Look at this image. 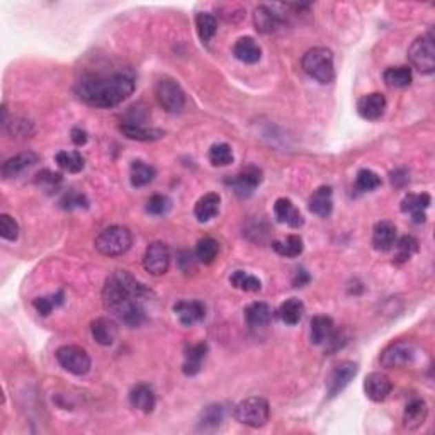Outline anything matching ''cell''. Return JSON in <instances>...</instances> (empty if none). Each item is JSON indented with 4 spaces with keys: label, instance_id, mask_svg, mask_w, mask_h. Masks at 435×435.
<instances>
[{
    "label": "cell",
    "instance_id": "42",
    "mask_svg": "<svg viewBox=\"0 0 435 435\" xmlns=\"http://www.w3.org/2000/svg\"><path fill=\"white\" fill-rule=\"evenodd\" d=\"M356 185H357V189H359V191H363V192L376 191V189L381 185V177H379L376 172H372L369 169H363V170L357 172Z\"/></svg>",
    "mask_w": 435,
    "mask_h": 435
},
{
    "label": "cell",
    "instance_id": "27",
    "mask_svg": "<svg viewBox=\"0 0 435 435\" xmlns=\"http://www.w3.org/2000/svg\"><path fill=\"white\" fill-rule=\"evenodd\" d=\"M119 130L123 131L124 136L136 141H156L163 136L162 130H159V128H148L146 124L123 123L119 126Z\"/></svg>",
    "mask_w": 435,
    "mask_h": 435
},
{
    "label": "cell",
    "instance_id": "10",
    "mask_svg": "<svg viewBox=\"0 0 435 435\" xmlns=\"http://www.w3.org/2000/svg\"><path fill=\"white\" fill-rule=\"evenodd\" d=\"M143 267L152 276H163L170 267V250L163 242H153L146 247Z\"/></svg>",
    "mask_w": 435,
    "mask_h": 435
},
{
    "label": "cell",
    "instance_id": "40",
    "mask_svg": "<svg viewBox=\"0 0 435 435\" xmlns=\"http://www.w3.org/2000/svg\"><path fill=\"white\" fill-rule=\"evenodd\" d=\"M63 301H65L63 291H57L50 296L36 298L34 301H32V306H34L36 312L41 314V316H48V314L53 312L54 308H58V306L63 305Z\"/></svg>",
    "mask_w": 435,
    "mask_h": 435
},
{
    "label": "cell",
    "instance_id": "23",
    "mask_svg": "<svg viewBox=\"0 0 435 435\" xmlns=\"http://www.w3.org/2000/svg\"><path fill=\"white\" fill-rule=\"evenodd\" d=\"M130 401L131 407L136 408V410L143 413H152L156 405L155 391H153L152 386L146 385V383H140V385H136L131 390Z\"/></svg>",
    "mask_w": 435,
    "mask_h": 435
},
{
    "label": "cell",
    "instance_id": "46",
    "mask_svg": "<svg viewBox=\"0 0 435 435\" xmlns=\"http://www.w3.org/2000/svg\"><path fill=\"white\" fill-rule=\"evenodd\" d=\"M60 206L63 210H82V208L89 206V201L83 194L80 192H68L65 194L63 199L60 201Z\"/></svg>",
    "mask_w": 435,
    "mask_h": 435
},
{
    "label": "cell",
    "instance_id": "19",
    "mask_svg": "<svg viewBox=\"0 0 435 435\" xmlns=\"http://www.w3.org/2000/svg\"><path fill=\"white\" fill-rule=\"evenodd\" d=\"M396 243V226L391 221H378L372 230V245L376 250L387 252Z\"/></svg>",
    "mask_w": 435,
    "mask_h": 435
},
{
    "label": "cell",
    "instance_id": "32",
    "mask_svg": "<svg viewBox=\"0 0 435 435\" xmlns=\"http://www.w3.org/2000/svg\"><path fill=\"white\" fill-rule=\"evenodd\" d=\"M156 172L152 165L141 162V160H134L131 163V172H130V181L133 188H145L150 182H153Z\"/></svg>",
    "mask_w": 435,
    "mask_h": 435
},
{
    "label": "cell",
    "instance_id": "26",
    "mask_svg": "<svg viewBox=\"0 0 435 435\" xmlns=\"http://www.w3.org/2000/svg\"><path fill=\"white\" fill-rule=\"evenodd\" d=\"M219 203H221V197L216 192H210L201 197L196 203V208H194V214H196L197 221L206 223L216 218L219 213Z\"/></svg>",
    "mask_w": 435,
    "mask_h": 435
},
{
    "label": "cell",
    "instance_id": "5",
    "mask_svg": "<svg viewBox=\"0 0 435 435\" xmlns=\"http://www.w3.org/2000/svg\"><path fill=\"white\" fill-rule=\"evenodd\" d=\"M233 415H235L236 422H240L242 425L259 429V427H264L269 422L270 408L265 398L250 396L236 405Z\"/></svg>",
    "mask_w": 435,
    "mask_h": 435
},
{
    "label": "cell",
    "instance_id": "37",
    "mask_svg": "<svg viewBox=\"0 0 435 435\" xmlns=\"http://www.w3.org/2000/svg\"><path fill=\"white\" fill-rule=\"evenodd\" d=\"M272 248L277 254L283 255V257L294 259L303 254L305 245H303V239L299 235H290L286 240H283V242H274Z\"/></svg>",
    "mask_w": 435,
    "mask_h": 435
},
{
    "label": "cell",
    "instance_id": "21",
    "mask_svg": "<svg viewBox=\"0 0 435 435\" xmlns=\"http://www.w3.org/2000/svg\"><path fill=\"white\" fill-rule=\"evenodd\" d=\"M332 188L330 185H321L316 191L312 194L308 201V208L313 214L320 218L330 216L332 210H334V199H332Z\"/></svg>",
    "mask_w": 435,
    "mask_h": 435
},
{
    "label": "cell",
    "instance_id": "34",
    "mask_svg": "<svg viewBox=\"0 0 435 435\" xmlns=\"http://www.w3.org/2000/svg\"><path fill=\"white\" fill-rule=\"evenodd\" d=\"M196 29L203 43H210L218 31V21L213 14L199 12L196 16Z\"/></svg>",
    "mask_w": 435,
    "mask_h": 435
},
{
    "label": "cell",
    "instance_id": "15",
    "mask_svg": "<svg viewBox=\"0 0 435 435\" xmlns=\"http://www.w3.org/2000/svg\"><path fill=\"white\" fill-rule=\"evenodd\" d=\"M174 313L184 327H192L206 316V306L201 301H179L174 305Z\"/></svg>",
    "mask_w": 435,
    "mask_h": 435
},
{
    "label": "cell",
    "instance_id": "48",
    "mask_svg": "<svg viewBox=\"0 0 435 435\" xmlns=\"http://www.w3.org/2000/svg\"><path fill=\"white\" fill-rule=\"evenodd\" d=\"M410 177H408V172L405 169H398L394 172H391V184L394 188H403V185L408 184Z\"/></svg>",
    "mask_w": 435,
    "mask_h": 435
},
{
    "label": "cell",
    "instance_id": "31",
    "mask_svg": "<svg viewBox=\"0 0 435 435\" xmlns=\"http://www.w3.org/2000/svg\"><path fill=\"white\" fill-rule=\"evenodd\" d=\"M303 314H305V305H303L301 299L291 298L287 301H284L283 305L277 310V316L281 318V321H284L286 325H296L301 321Z\"/></svg>",
    "mask_w": 435,
    "mask_h": 435
},
{
    "label": "cell",
    "instance_id": "9",
    "mask_svg": "<svg viewBox=\"0 0 435 435\" xmlns=\"http://www.w3.org/2000/svg\"><path fill=\"white\" fill-rule=\"evenodd\" d=\"M357 371H359V367L352 361H342V363L334 365V369H332L327 378L328 396L335 398L337 394L342 393L350 385V381L356 378Z\"/></svg>",
    "mask_w": 435,
    "mask_h": 435
},
{
    "label": "cell",
    "instance_id": "17",
    "mask_svg": "<svg viewBox=\"0 0 435 435\" xmlns=\"http://www.w3.org/2000/svg\"><path fill=\"white\" fill-rule=\"evenodd\" d=\"M254 24L255 29L262 34H272L283 24V17L269 6H259L254 10Z\"/></svg>",
    "mask_w": 435,
    "mask_h": 435
},
{
    "label": "cell",
    "instance_id": "29",
    "mask_svg": "<svg viewBox=\"0 0 435 435\" xmlns=\"http://www.w3.org/2000/svg\"><path fill=\"white\" fill-rule=\"evenodd\" d=\"M270 320H272V310H270L267 303L255 301L245 308V321L248 323V327H265V325H269Z\"/></svg>",
    "mask_w": 435,
    "mask_h": 435
},
{
    "label": "cell",
    "instance_id": "20",
    "mask_svg": "<svg viewBox=\"0 0 435 435\" xmlns=\"http://www.w3.org/2000/svg\"><path fill=\"white\" fill-rule=\"evenodd\" d=\"M34 163H38V155L32 152H23L19 155L12 156V159L6 160L2 163V177L3 179H14L17 175L23 174L24 170L31 169Z\"/></svg>",
    "mask_w": 435,
    "mask_h": 435
},
{
    "label": "cell",
    "instance_id": "7",
    "mask_svg": "<svg viewBox=\"0 0 435 435\" xmlns=\"http://www.w3.org/2000/svg\"><path fill=\"white\" fill-rule=\"evenodd\" d=\"M155 96L167 112H181L185 105V94L174 79L163 77L156 82Z\"/></svg>",
    "mask_w": 435,
    "mask_h": 435
},
{
    "label": "cell",
    "instance_id": "24",
    "mask_svg": "<svg viewBox=\"0 0 435 435\" xmlns=\"http://www.w3.org/2000/svg\"><path fill=\"white\" fill-rule=\"evenodd\" d=\"M90 334H92L94 340L101 345L109 347L116 342L118 338V327L112 320L109 318H97L90 325Z\"/></svg>",
    "mask_w": 435,
    "mask_h": 435
},
{
    "label": "cell",
    "instance_id": "18",
    "mask_svg": "<svg viewBox=\"0 0 435 435\" xmlns=\"http://www.w3.org/2000/svg\"><path fill=\"white\" fill-rule=\"evenodd\" d=\"M274 214H276L277 221L284 223V225L291 226V228H301L305 225V218L299 213L298 208L292 204V201L286 197H279L274 204Z\"/></svg>",
    "mask_w": 435,
    "mask_h": 435
},
{
    "label": "cell",
    "instance_id": "2",
    "mask_svg": "<svg viewBox=\"0 0 435 435\" xmlns=\"http://www.w3.org/2000/svg\"><path fill=\"white\" fill-rule=\"evenodd\" d=\"M136 80L130 72L89 73L77 82L75 92L92 108L109 109L119 105L134 92Z\"/></svg>",
    "mask_w": 435,
    "mask_h": 435
},
{
    "label": "cell",
    "instance_id": "12",
    "mask_svg": "<svg viewBox=\"0 0 435 435\" xmlns=\"http://www.w3.org/2000/svg\"><path fill=\"white\" fill-rule=\"evenodd\" d=\"M262 182V170L259 167H247V169L240 170L235 177L226 181V184L232 185L233 191L239 197H248L254 194L255 189L261 185Z\"/></svg>",
    "mask_w": 435,
    "mask_h": 435
},
{
    "label": "cell",
    "instance_id": "49",
    "mask_svg": "<svg viewBox=\"0 0 435 435\" xmlns=\"http://www.w3.org/2000/svg\"><path fill=\"white\" fill-rule=\"evenodd\" d=\"M87 133L82 130V128H73L72 130V141L75 143L77 146H83L87 143Z\"/></svg>",
    "mask_w": 435,
    "mask_h": 435
},
{
    "label": "cell",
    "instance_id": "25",
    "mask_svg": "<svg viewBox=\"0 0 435 435\" xmlns=\"http://www.w3.org/2000/svg\"><path fill=\"white\" fill-rule=\"evenodd\" d=\"M310 337L314 345H323L330 340L332 335L335 332L334 320L330 316H323V314H318V316L312 318V323H310Z\"/></svg>",
    "mask_w": 435,
    "mask_h": 435
},
{
    "label": "cell",
    "instance_id": "51",
    "mask_svg": "<svg viewBox=\"0 0 435 435\" xmlns=\"http://www.w3.org/2000/svg\"><path fill=\"white\" fill-rule=\"evenodd\" d=\"M308 281H310V276L306 274V270L301 269V270H298V272H296V277H294V281H292V284H294L296 287H301V286H305Z\"/></svg>",
    "mask_w": 435,
    "mask_h": 435
},
{
    "label": "cell",
    "instance_id": "33",
    "mask_svg": "<svg viewBox=\"0 0 435 435\" xmlns=\"http://www.w3.org/2000/svg\"><path fill=\"white\" fill-rule=\"evenodd\" d=\"M54 162L60 169L70 172V174H79L85 167V159L80 152H58L54 155Z\"/></svg>",
    "mask_w": 435,
    "mask_h": 435
},
{
    "label": "cell",
    "instance_id": "50",
    "mask_svg": "<svg viewBox=\"0 0 435 435\" xmlns=\"http://www.w3.org/2000/svg\"><path fill=\"white\" fill-rule=\"evenodd\" d=\"M185 264L189 265V270L194 269V257L191 252H181V254H179V267L184 270Z\"/></svg>",
    "mask_w": 435,
    "mask_h": 435
},
{
    "label": "cell",
    "instance_id": "38",
    "mask_svg": "<svg viewBox=\"0 0 435 435\" xmlns=\"http://www.w3.org/2000/svg\"><path fill=\"white\" fill-rule=\"evenodd\" d=\"M219 254V243L211 236H204L197 242L196 247V257L197 261L203 262V264H213L216 261Z\"/></svg>",
    "mask_w": 435,
    "mask_h": 435
},
{
    "label": "cell",
    "instance_id": "6",
    "mask_svg": "<svg viewBox=\"0 0 435 435\" xmlns=\"http://www.w3.org/2000/svg\"><path fill=\"white\" fill-rule=\"evenodd\" d=\"M408 58L412 65L423 75H430L435 70V43L432 32L420 36L412 43L408 50Z\"/></svg>",
    "mask_w": 435,
    "mask_h": 435
},
{
    "label": "cell",
    "instance_id": "39",
    "mask_svg": "<svg viewBox=\"0 0 435 435\" xmlns=\"http://www.w3.org/2000/svg\"><path fill=\"white\" fill-rule=\"evenodd\" d=\"M230 283H232L233 287L245 292H257L261 291L262 287L261 281H259L257 277L247 274L245 270H235V272L232 274V277H230Z\"/></svg>",
    "mask_w": 435,
    "mask_h": 435
},
{
    "label": "cell",
    "instance_id": "16",
    "mask_svg": "<svg viewBox=\"0 0 435 435\" xmlns=\"http://www.w3.org/2000/svg\"><path fill=\"white\" fill-rule=\"evenodd\" d=\"M430 203H432V197L427 192L407 194L403 197V201H401V211L403 213H410L415 223H423L427 218L425 211L429 210Z\"/></svg>",
    "mask_w": 435,
    "mask_h": 435
},
{
    "label": "cell",
    "instance_id": "14",
    "mask_svg": "<svg viewBox=\"0 0 435 435\" xmlns=\"http://www.w3.org/2000/svg\"><path fill=\"white\" fill-rule=\"evenodd\" d=\"M386 111V99L383 94L372 92L367 96H363L357 102V112L361 118L367 119V121H376L381 118Z\"/></svg>",
    "mask_w": 435,
    "mask_h": 435
},
{
    "label": "cell",
    "instance_id": "47",
    "mask_svg": "<svg viewBox=\"0 0 435 435\" xmlns=\"http://www.w3.org/2000/svg\"><path fill=\"white\" fill-rule=\"evenodd\" d=\"M61 174H57V172H51V170H43L36 175V184H39L41 188L48 189L51 191L53 188H57L58 184L61 182Z\"/></svg>",
    "mask_w": 435,
    "mask_h": 435
},
{
    "label": "cell",
    "instance_id": "8",
    "mask_svg": "<svg viewBox=\"0 0 435 435\" xmlns=\"http://www.w3.org/2000/svg\"><path fill=\"white\" fill-rule=\"evenodd\" d=\"M54 356L58 364L73 376H85L90 371V357L82 347L63 345L57 350Z\"/></svg>",
    "mask_w": 435,
    "mask_h": 435
},
{
    "label": "cell",
    "instance_id": "4",
    "mask_svg": "<svg viewBox=\"0 0 435 435\" xmlns=\"http://www.w3.org/2000/svg\"><path fill=\"white\" fill-rule=\"evenodd\" d=\"M133 245V235L126 226H109L102 230L96 239V248L105 257H119L124 255Z\"/></svg>",
    "mask_w": 435,
    "mask_h": 435
},
{
    "label": "cell",
    "instance_id": "22",
    "mask_svg": "<svg viewBox=\"0 0 435 435\" xmlns=\"http://www.w3.org/2000/svg\"><path fill=\"white\" fill-rule=\"evenodd\" d=\"M427 415H429V408L427 403L420 398H413L412 401H408V405L405 407L403 413V425L408 430H416L418 427H422L425 423Z\"/></svg>",
    "mask_w": 435,
    "mask_h": 435
},
{
    "label": "cell",
    "instance_id": "3",
    "mask_svg": "<svg viewBox=\"0 0 435 435\" xmlns=\"http://www.w3.org/2000/svg\"><path fill=\"white\" fill-rule=\"evenodd\" d=\"M303 70L308 77L320 83H330L335 79L334 68V53L323 46H316L303 54L301 60Z\"/></svg>",
    "mask_w": 435,
    "mask_h": 435
},
{
    "label": "cell",
    "instance_id": "36",
    "mask_svg": "<svg viewBox=\"0 0 435 435\" xmlns=\"http://www.w3.org/2000/svg\"><path fill=\"white\" fill-rule=\"evenodd\" d=\"M394 247H396V252H394V262H396V264H405V262L410 261L413 255L418 252V240H416L415 236L405 235L394 243Z\"/></svg>",
    "mask_w": 435,
    "mask_h": 435
},
{
    "label": "cell",
    "instance_id": "1",
    "mask_svg": "<svg viewBox=\"0 0 435 435\" xmlns=\"http://www.w3.org/2000/svg\"><path fill=\"white\" fill-rule=\"evenodd\" d=\"M150 292L128 270H116L108 277L102 290L104 308L128 327H140L146 320L145 301Z\"/></svg>",
    "mask_w": 435,
    "mask_h": 435
},
{
    "label": "cell",
    "instance_id": "11",
    "mask_svg": "<svg viewBox=\"0 0 435 435\" xmlns=\"http://www.w3.org/2000/svg\"><path fill=\"white\" fill-rule=\"evenodd\" d=\"M415 359V347L412 342H394L387 345L381 354V365L387 369L403 367Z\"/></svg>",
    "mask_w": 435,
    "mask_h": 435
},
{
    "label": "cell",
    "instance_id": "13",
    "mask_svg": "<svg viewBox=\"0 0 435 435\" xmlns=\"http://www.w3.org/2000/svg\"><path fill=\"white\" fill-rule=\"evenodd\" d=\"M391 390H393V385H391L390 378L383 372H371V374L365 376L364 391L369 400L381 403L390 396Z\"/></svg>",
    "mask_w": 435,
    "mask_h": 435
},
{
    "label": "cell",
    "instance_id": "30",
    "mask_svg": "<svg viewBox=\"0 0 435 435\" xmlns=\"http://www.w3.org/2000/svg\"><path fill=\"white\" fill-rule=\"evenodd\" d=\"M208 345L204 342L188 347L185 350V363L182 365V371L185 376H196L203 367V361L206 359Z\"/></svg>",
    "mask_w": 435,
    "mask_h": 435
},
{
    "label": "cell",
    "instance_id": "28",
    "mask_svg": "<svg viewBox=\"0 0 435 435\" xmlns=\"http://www.w3.org/2000/svg\"><path fill=\"white\" fill-rule=\"evenodd\" d=\"M233 54H235L236 60H240L242 63L254 65L261 60L262 51L261 46L255 43L254 38H240L239 41L233 46Z\"/></svg>",
    "mask_w": 435,
    "mask_h": 435
},
{
    "label": "cell",
    "instance_id": "44",
    "mask_svg": "<svg viewBox=\"0 0 435 435\" xmlns=\"http://www.w3.org/2000/svg\"><path fill=\"white\" fill-rule=\"evenodd\" d=\"M223 422V408L219 405H211V407L204 408L203 415H201V427L203 429H216L219 423Z\"/></svg>",
    "mask_w": 435,
    "mask_h": 435
},
{
    "label": "cell",
    "instance_id": "43",
    "mask_svg": "<svg viewBox=\"0 0 435 435\" xmlns=\"http://www.w3.org/2000/svg\"><path fill=\"white\" fill-rule=\"evenodd\" d=\"M172 208V201L167 196H162V194H155V196L150 197L146 201V213L153 214V216H162V214H167Z\"/></svg>",
    "mask_w": 435,
    "mask_h": 435
},
{
    "label": "cell",
    "instance_id": "45",
    "mask_svg": "<svg viewBox=\"0 0 435 435\" xmlns=\"http://www.w3.org/2000/svg\"><path fill=\"white\" fill-rule=\"evenodd\" d=\"M0 235L3 240H9V242H16L17 236H19V225L10 214L0 216Z\"/></svg>",
    "mask_w": 435,
    "mask_h": 435
},
{
    "label": "cell",
    "instance_id": "35",
    "mask_svg": "<svg viewBox=\"0 0 435 435\" xmlns=\"http://www.w3.org/2000/svg\"><path fill=\"white\" fill-rule=\"evenodd\" d=\"M383 79L391 89H403L412 83V70L408 67H391L383 73Z\"/></svg>",
    "mask_w": 435,
    "mask_h": 435
},
{
    "label": "cell",
    "instance_id": "41",
    "mask_svg": "<svg viewBox=\"0 0 435 435\" xmlns=\"http://www.w3.org/2000/svg\"><path fill=\"white\" fill-rule=\"evenodd\" d=\"M210 162L214 167H226L233 162V150L226 143H214L210 148Z\"/></svg>",
    "mask_w": 435,
    "mask_h": 435
}]
</instances>
